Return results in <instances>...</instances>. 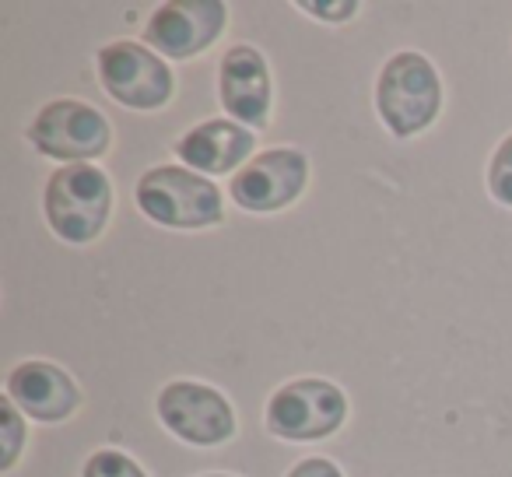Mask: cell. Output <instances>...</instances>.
Masks as SVG:
<instances>
[{
    "label": "cell",
    "instance_id": "4fadbf2b",
    "mask_svg": "<svg viewBox=\"0 0 512 477\" xmlns=\"http://www.w3.org/2000/svg\"><path fill=\"white\" fill-rule=\"evenodd\" d=\"M81 477H148L141 470V463L130 460L123 449H95L81 467Z\"/></svg>",
    "mask_w": 512,
    "mask_h": 477
},
{
    "label": "cell",
    "instance_id": "ac0fdd59",
    "mask_svg": "<svg viewBox=\"0 0 512 477\" xmlns=\"http://www.w3.org/2000/svg\"><path fill=\"white\" fill-rule=\"evenodd\" d=\"M204 477H232V474H204Z\"/></svg>",
    "mask_w": 512,
    "mask_h": 477
},
{
    "label": "cell",
    "instance_id": "e0dca14e",
    "mask_svg": "<svg viewBox=\"0 0 512 477\" xmlns=\"http://www.w3.org/2000/svg\"><path fill=\"white\" fill-rule=\"evenodd\" d=\"M288 477H344V474L337 463L327 460V456H306V460H299L292 470H288Z\"/></svg>",
    "mask_w": 512,
    "mask_h": 477
},
{
    "label": "cell",
    "instance_id": "9a60e30c",
    "mask_svg": "<svg viewBox=\"0 0 512 477\" xmlns=\"http://www.w3.org/2000/svg\"><path fill=\"white\" fill-rule=\"evenodd\" d=\"M488 190L502 207H512V134L495 148L488 162Z\"/></svg>",
    "mask_w": 512,
    "mask_h": 477
},
{
    "label": "cell",
    "instance_id": "7a4b0ae2",
    "mask_svg": "<svg viewBox=\"0 0 512 477\" xmlns=\"http://www.w3.org/2000/svg\"><path fill=\"white\" fill-rule=\"evenodd\" d=\"M376 109L393 137H414L435 123L442 109V81L428 57L414 50L393 53L376 81Z\"/></svg>",
    "mask_w": 512,
    "mask_h": 477
},
{
    "label": "cell",
    "instance_id": "8fae6325",
    "mask_svg": "<svg viewBox=\"0 0 512 477\" xmlns=\"http://www.w3.org/2000/svg\"><path fill=\"white\" fill-rule=\"evenodd\" d=\"M4 397H11V404L32 421H43V425H57L67 421L81 407V390L71 379V372L60 369L53 362H18L8 372V383H4Z\"/></svg>",
    "mask_w": 512,
    "mask_h": 477
},
{
    "label": "cell",
    "instance_id": "30bf717a",
    "mask_svg": "<svg viewBox=\"0 0 512 477\" xmlns=\"http://www.w3.org/2000/svg\"><path fill=\"white\" fill-rule=\"evenodd\" d=\"M218 99L235 123L264 130L271 120V67L256 46L235 43L218 64Z\"/></svg>",
    "mask_w": 512,
    "mask_h": 477
},
{
    "label": "cell",
    "instance_id": "6da1fadb",
    "mask_svg": "<svg viewBox=\"0 0 512 477\" xmlns=\"http://www.w3.org/2000/svg\"><path fill=\"white\" fill-rule=\"evenodd\" d=\"M46 225L64 243L85 246L95 243L113 214V183L95 162L60 165L43 190Z\"/></svg>",
    "mask_w": 512,
    "mask_h": 477
},
{
    "label": "cell",
    "instance_id": "7c38bea8",
    "mask_svg": "<svg viewBox=\"0 0 512 477\" xmlns=\"http://www.w3.org/2000/svg\"><path fill=\"white\" fill-rule=\"evenodd\" d=\"M256 151V130L235 120H204L176 141V158H183L200 176L239 172Z\"/></svg>",
    "mask_w": 512,
    "mask_h": 477
},
{
    "label": "cell",
    "instance_id": "277c9868",
    "mask_svg": "<svg viewBox=\"0 0 512 477\" xmlns=\"http://www.w3.org/2000/svg\"><path fill=\"white\" fill-rule=\"evenodd\" d=\"M348 418V397L337 383L302 376L278 386L267 400V432L288 442H316L334 435Z\"/></svg>",
    "mask_w": 512,
    "mask_h": 477
},
{
    "label": "cell",
    "instance_id": "ba28073f",
    "mask_svg": "<svg viewBox=\"0 0 512 477\" xmlns=\"http://www.w3.org/2000/svg\"><path fill=\"white\" fill-rule=\"evenodd\" d=\"M158 421L190 446H221L235 435V411L225 393L207 383L176 379L158 393Z\"/></svg>",
    "mask_w": 512,
    "mask_h": 477
},
{
    "label": "cell",
    "instance_id": "8992f818",
    "mask_svg": "<svg viewBox=\"0 0 512 477\" xmlns=\"http://www.w3.org/2000/svg\"><path fill=\"white\" fill-rule=\"evenodd\" d=\"M29 144L46 158L67 165H88L113 144V127L95 106L78 99L46 102L29 123Z\"/></svg>",
    "mask_w": 512,
    "mask_h": 477
},
{
    "label": "cell",
    "instance_id": "2e32d148",
    "mask_svg": "<svg viewBox=\"0 0 512 477\" xmlns=\"http://www.w3.org/2000/svg\"><path fill=\"white\" fill-rule=\"evenodd\" d=\"M299 11L320 18V22H348L358 11L355 0H337V4H323V0H299Z\"/></svg>",
    "mask_w": 512,
    "mask_h": 477
},
{
    "label": "cell",
    "instance_id": "52a82bcc",
    "mask_svg": "<svg viewBox=\"0 0 512 477\" xmlns=\"http://www.w3.org/2000/svg\"><path fill=\"white\" fill-rule=\"evenodd\" d=\"M309 183V158L299 148H267L253 155L228 183V197L249 214H274L295 204Z\"/></svg>",
    "mask_w": 512,
    "mask_h": 477
},
{
    "label": "cell",
    "instance_id": "5b68a950",
    "mask_svg": "<svg viewBox=\"0 0 512 477\" xmlns=\"http://www.w3.org/2000/svg\"><path fill=\"white\" fill-rule=\"evenodd\" d=\"M95 67H99L102 92L127 109L151 113L169 106V99L176 95V74L165 64V57L134 39L106 43L95 57Z\"/></svg>",
    "mask_w": 512,
    "mask_h": 477
},
{
    "label": "cell",
    "instance_id": "3957f363",
    "mask_svg": "<svg viewBox=\"0 0 512 477\" xmlns=\"http://www.w3.org/2000/svg\"><path fill=\"white\" fill-rule=\"evenodd\" d=\"M134 200L141 214H148L162 228H211L225 218L221 190L207 176L183 165H155L134 186Z\"/></svg>",
    "mask_w": 512,
    "mask_h": 477
},
{
    "label": "cell",
    "instance_id": "5bb4252c",
    "mask_svg": "<svg viewBox=\"0 0 512 477\" xmlns=\"http://www.w3.org/2000/svg\"><path fill=\"white\" fill-rule=\"evenodd\" d=\"M0 428H4V435H0V442H4L0 467L11 470L18 460V453H22V446H25V421H22V411L11 404V397L0 400Z\"/></svg>",
    "mask_w": 512,
    "mask_h": 477
},
{
    "label": "cell",
    "instance_id": "9c48e42d",
    "mask_svg": "<svg viewBox=\"0 0 512 477\" xmlns=\"http://www.w3.org/2000/svg\"><path fill=\"white\" fill-rule=\"evenodd\" d=\"M228 29V8L221 0H169L151 11L144 25V46L169 60H190L218 43Z\"/></svg>",
    "mask_w": 512,
    "mask_h": 477
}]
</instances>
